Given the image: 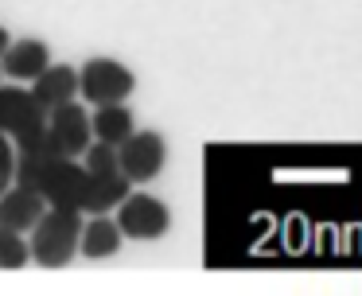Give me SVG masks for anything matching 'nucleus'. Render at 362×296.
I'll return each mask as SVG.
<instances>
[{
  "instance_id": "nucleus-14",
  "label": "nucleus",
  "mask_w": 362,
  "mask_h": 296,
  "mask_svg": "<svg viewBox=\"0 0 362 296\" xmlns=\"http://www.w3.org/2000/svg\"><path fill=\"white\" fill-rule=\"evenodd\" d=\"M12 179H16V148H12V140L0 132V195L12 187Z\"/></svg>"
},
{
  "instance_id": "nucleus-2",
  "label": "nucleus",
  "mask_w": 362,
  "mask_h": 296,
  "mask_svg": "<svg viewBox=\"0 0 362 296\" xmlns=\"http://www.w3.org/2000/svg\"><path fill=\"white\" fill-rule=\"evenodd\" d=\"M86 215L74 207H47L43 218L32 226V261L43 269H63L74 254H78V234Z\"/></svg>"
},
{
  "instance_id": "nucleus-1",
  "label": "nucleus",
  "mask_w": 362,
  "mask_h": 296,
  "mask_svg": "<svg viewBox=\"0 0 362 296\" xmlns=\"http://www.w3.org/2000/svg\"><path fill=\"white\" fill-rule=\"evenodd\" d=\"M12 183L35 187L47 199V207H74L82 215H94V179L71 156H55L47 148H24V152H16Z\"/></svg>"
},
{
  "instance_id": "nucleus-4",
  "label": "nucleus",
  "mask_w": 362,
  "mask_h": 296,
  "mask_svg": "<svg viewBox=\"0 0 362 296\" xmlns=\"http://www.w3.org/2000/svg\"><path fill=\"white\" fill-rule=\"evenodd\" d=\"M136 90V74L117 59H86L78 67V93L90 106H113Z\"/></svg>"
},
{
  "instance_id": "nucleus-9",
  "label": "nucleus",
  "mask_w": 362,
  "mask_h": 296,
  "mask_svg": "<svg viewBox=\"0 0 362 296\" xmlns=\"http://www.w3.org/2000/svg\"><path fill=\"white\" fill-rule=\"evenodd\" d=\"M43 210H47V199H43L35 187L12 183L8 191L0 195V226H8V230H16V234L32 230L43 218Z\"/></svg>"
},
{
  "instance_id": "nucleus-15",
  "label": "nucleus",
  "mask_w": 362,
  "mask_h": 296,
  "mask_svg": "<svg viewBox=\"0 0 362 296\" xmlns=\"http://www.w3.org/2000/svg\"><path fill=\"white\" fill-rule=\"evenodd\" d=\"M8 43H12V35H8L4 28H0V55H4V47H8Z\"/></svg>"
},
{
  "instance_id": "nucleus-10",
  "label": "nucleus",
  "mask_w": 362,
  "mask_h": 296,
  "mask_svg": "<svg viewBox=\"0 0 362 296\" xmlns=\"http://www.w3.org/2000/svg\"><path fill=\"white\" fill-rule=\"evenodd\" d=\"M74 93H78V70L74 67H66V62H51L43 74H35L32 78V98L40 101L43 109H55V106H63V101H71Z\"/></svg>"
},
{
  "instance_id": "nucleus-11",
  "label": "nucleus",
  "mask_w": 362,
  "mask_h": 296,
  "mask_svg": "<svg viewBox=\"0 0 362 296\" xmlns=\"http://www.w3.org/2000/svg\"><path fill=\"white\" fill-rule=\"evenodd\" d=\"M121 249V226L105 215H90V222H82L78 234V254L90 257V261H102V257H113Z\"/></svg>"
},
{
  "instance_id": "nucleus-7",
  "label": "nucleus",
  "mask_w": 362,
  "mask_h": 296,
  "mask_svg": "<svg viewBox=\"0 0 362 296\" xmlns=\"http://www.w3.org/2000/svg\"><path fill=\"white\" fill-rule=\"evenodd\" d=\"M94 132H90V113L74 101H63V106L47 109V132H43V148L55 156H71L78 160L90 148Z\"/></svg>"
},
{
  "instance_id": "nucleus-8",
  "label": "nucleus",
  "mask_w": 362,
  "mask_h": 296,
  "mask_svg": "<svg viewBox=\"0 0 362 296\" xmlns=\"http://www.w3.org/2000/svg\"><path fill=\"white\" fill-rule=\"evenodd\" d=\"M51 67V47L43 43V39H12L8 47H4V55H0V70L12 78V82H32L35 74H43V70Z\"/></svg>"
},
{
  "instance_id": "nucleus-6",
  "label": "nucleus",
  "mask_w": 362,
  "mask_h": 296,
  "mask_svg": "<svg viewBox=\"0 0 362 296\" xmlns=\"http://www.w3.org/2000/svg\"><path fill=\"white\" fill-rule=\"evenodd\" d=\"M117 164L129 183H148L168 164V140L156 129H133L117 144Z\"/></svg>"
},
{
  "instance_id": "nucleus-13",
  "label": "nucleus",
  "mask_w": 362,
  "mask_h": 296,
  "mask_svg": "<svg viewBox=\"0 0 362 296\" xmlns=\"http://www.w3.org/2000/svg\"><path fill=\"white\" fill-rule=\"evenodd\" d=\"M32 261V249H28L24 234L0 226V269H24Z\"/></svg>"
},
{
  "instance_id": "nucleus-3",
  "label": "nucleus",
  "mask_w": 362,
  "mask_h": 296,
  "mask_svg": "<svg viewBox=\"0 0 362 296\" xmlns=\"http://www.w3.org/2000/svg\"><path fill=\"white\" fill-rule=\"evenodd\" d=\"M0 132L12 140L16 152L43 148L47 109L32 98V90H24V86H0Z\"/></svg>"
},
{
  "instance_id": "nucleus-5",
  "label": "nucleus",
  "mask_w": 362,
  "mask_h": 296,
  "mask_svg": "<svg viewBox=\"0 0 362 296\" xmlns=\"http://www.w3.org/2000/svg\"><path fill=\"white\" fill-rule=\"evenodd\" d=\"M117 226H121V238L156 241L172 230V210H168L164 199H156L148 191H129L117 203Z\"/></svg>"
},
{
  "instance_id": "nucleus-12",
  "label": "nucleus",
  "mask_w": 362,
  "mask_h": 296,
  "mask_svg": "<svg viewBox=\"0 0 362 296\" xmlns=\"http://www.w3.org/2000/svg\"><path fill=\"white\" fill-rule=\"evenodd\" d=\"M133 129H136L133 113H129V106H121V101H113V106H98L94 117H90V132H94V140L113 144V148H117Z\"/></svg>"
}]
</instances>
